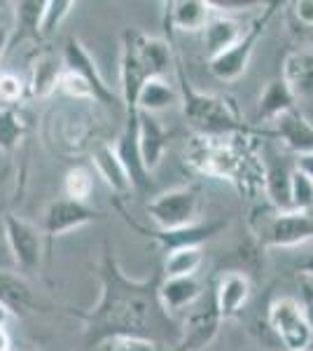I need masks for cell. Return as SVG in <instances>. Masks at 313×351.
<instances>
[{
  "instance_id": "cell-22",
  "label": "cell",
  "mask_w": 313,
  "mask_h": 351,
  "mask_svg": "<svg viewBox=\"0 0 313 351\" xmlns=\"http://www.w3.org/2000/svg\"><path fill=\"white\" fill-rule=\"evenodd\" d=\"M0 307L14 316H21L36 307L33 288L16 271L0 269Z\"/></svg>"
},
{
  "instance_id": "cell-33",
  "label": "cell",
  "mask_w": 313,
  "mask_h": 351,
  "mask_svg": "<svg viewBox=\"0 0 313 351\" xmlns=\"http://www.w3.org/2000/svg\"><path fill=\"white\" fill-rule=\"evenodd\" d=\"M64 192L68 199H75V202H87L94 192V176L89 169L84 167H75L66 173L64 178Z\"/></svg>"
},
{
  "instance_id": "cell-12",
  "label": "cell",
  "mask_w": 313,
  "mask_h": 351,
  "mask_svg": "<svg viewBox=\"0 0 313 351\" xmlns=\"http://www.w3.org/2000/svg\"><path fill=\"white\" fill-rule=\"evenodd\" d=\"M115 148V155L122 162L124 171H127L131 188L134 192H145L152 185V176L147 173V169L143 167V160H140V148H138V110L127 112V122H124V129L119 134L117 143L112 145Z\"/></svg>"
},
{
  "instance_id": "cell-1",
  "label": "cell",
  "mask_w": 313,
  "mask_h": 351,
  "mask_svg": "<svg viewBox=\"0 0 313 351\" xmlns=\"http://www.w3.org/2000/svg\"><path fill=\"white\" fill-rule=\"evenodd\" d=\"M162 271L147 279H131L119 267L110 243L103 248L101 260V298L92 311H84V347H103L115 337H147L157 339V330L168 328V314L159 304Z\"/></svg>"
},
{
  "instance_id": "cell-18",
  "label": "cell",
  "mask_w": 313,
  "mask_h": 351,
  "mask_svg": "<svg viewBox=\"0 0 313 351\" xmlns=\"http://www.w3.org/2000/svg\"><path fill=\"white\" fill-rule=\"evenodd\" d=\"M276 136L297 157L313 155V124L299 108L288 110L276 120Z\"/></svg>"
},
{
  "instance_id": "cell-23",
  "label": "cell",
  "mask_w": 313,
  "mask_h": 351,
  "mask_svg": "<svg viewBox=\"0 0 313 351\" xmlns=\"http://www.w3.org/2000/svg\"><path fill=\"white\" fill-rule=\"evenodd\" d=\"M201 33H203V47H206L208 59H215V56L227 52V49L234 47V45L241 40L243 28L236 19H231V16L215 14V16H210V21Z\"/></svg>"
},
{
  "instance_id": "cell-29",
  "label": "cell",
  "mask_w": 313,
  "mask_h": 351,
  "mask_svg": "<svg viewBox=\"0 0 313 351\" xmlns=\"http://www.w3.org/2000/svg\"><path fill=\"white\" fill-rule=\"evenodd\" d=\"M26 136V122L14 106L0 108V152L12 155Z\"/></svg>"
},
{
  "instance_id": "cell-30",
  "label": "cell",
  "mask_w": 313,
  "mask_h": 351,
  "mask_svg": "<svg viewBox=\"0 0 313 351\" xmlns=\"http://www.w3.org/2000/svg\"><path fill=\"white\" fill-rule=\"evenodd\" d=\"M203 263L201 248H178V251L166 253L164 260V279H175V276H197V269Z\"/></svg>"
},
{
  "instance_id": "cell-40",
  "label": "cell",
  "mask_w": 313,
  "mask_h": 351,
  "mask_svg": "<svg viewBox=\"0 0 313 351\" xmlns=\"http://www.w3.org/2000/svg\"><path fill=\"white\" fill-rule=\"evenodd\" d=\"M295 167L299 169L301 173L306 176V178L313 183V155H304V157H297V164Z\"/></svg>"
},
{
  "instance_id": "cell-27",
  "label": "cell",
  "mask_w": 313,
  "mask_h": 351,
  "mask_svg": "<svg viewBox=\"0 0 313 351\" xmlns=\"http://www.w3.org/2000/svg\"><path fill=\"white\" fill-rule=\"evenodd\" d=\"M290 176L292 169H288L283 162H274L264 169V195L269 199L274 211H292V199H290Z\"/></svg>"
},
{
  "instance_id": "cell-34",
  "label": "cell",
  "mask_w": 313,
  "mask_h": 351,
  "mask_svg": "<svg viewBox=\"0 0 313 351\" xmlns=\"http://www.w3.org/2000/svg\"><path fill=\"white\" fill-rule=\"evenodd\" d=\"M290 199H292V211L313 213V183L297 167L290 176Z\"/></svg>"
},
{
  "instance_id": "cell-6",
  "label": "cell",
  "mask_w": 313,
  "mask_h": 351,
  "mask_svg": "<svg viewBox=\"0 0 313 351\" xmlns=\"http://www.w3.org/2000/svg\"><path fill=\"white\" fill-rule=\"evenodd\" d=\"M269 326L288 351L311 349L313 330L306 321L301 302L295 298H276L269 304Z\"/></svg>"
},
{
  "instance_id": "cell-42",
  "label": "cell",
  "mask_w": 313,
  "mask_h": 351,
  "mask_svg": "<svg viewBox=\"0 0 313 351\" xmlns=\"http://www.w3.org/2000/svg\"><path fill=\"white\" fill-rule=\"evenodd\" d=\"M304 351H313V349H304Z\"/></svg>"
},
{
  "instance_id": "cell-17",
  "label": "cell",
  "mask_w": 313,
  "mask_h": 351,
  "mask_svg": "<svg viewBox=\"0 0 313 351\" xmlns=\"http://www.w3.org/2000/svg\"><path fill=\"white\" fill-rule=\"evenodd\" d=\"M168 145V134L162 127V122L157 120L150 112H140L138 110V148H140V160L143 167L147 169V173L152 176V171L162 164L164 152Z\"/></svg>"
},
{
  "instance_id": "cell-31",
  "label": "cell",
  "mask_w": 313,
  "mask_h": 351,
  "mask_svg": "<svg viewBox=\"0 0 313 351\" xmlns=\"http://www.w3.org/2000/svg\"><path fill=\"white\" fill-rule=\"evenodd\" d=\"M42 10H45V0H21V3L14 5L19 38H33V40H40Z\"/></svg>"
},
{
  "instance_id": "cell-41",
  "label": "cell",
  "mask_w": 313,
  "mask_h": 351,
  "mask_svg": "<svg viewBox=\"0 0 313 351\" xmlns=\"http://www.w3.org/2000/svg\"><path fill=\"white\" fill-rule=\"evenodd\" d=\"M8 45H10V31H8V28L0 26V59H3L5 49H8Z\"/></svg>"
},
{
  "instance_id": "cell-10",
  "label": "cell",
  "mask_w": 313,
  "mask_h": 351,
  "mask_svg": "<svg viewBox=\"0 0 313 351\" xmlns=\"http://www.w3.org/2000/svg\"><path fill=\"white\" fill-rule=\"evenodd\" d=\"M5 230V241L12 253L16 267L26 274H36L40 269V258H42V241H40V232L33 228L31 223H26L19 216H5L3 223Z\"/></svg>"
},
{
  "instance_id": "cell-3",
  "label": "cell",
  "mask_w": 313,
  "mask_h": 351,
  "mask_svg": "<svg viewBox=\"0 0 313 351\" xmlns=\"http://www.w3.org/2000/svg\"><path fill=\"white\" fill-rule=\"evenodd\" d=\"M276 8H281V3H278V0H274V3H262L258 16H255L253 24L248 26V31H243L241 40H238L234 47L227 49V52L215 56V59H208V71H210V75H213L215 80L234 82L248 71L255 47H258L260 38L264 36L271 16L276 14Z\"/></svg>"
},
{
  "instance_id": "cell-28",
  "label": "cell",
  "mask_w": 313,
  "mask_h": 351,
  "mask_svg": "<svg viewBox=\"0 0 313 351\" xmlns=\"http://www.w3.org/2000/svg\"><path fill=\"white\" fill-rule=\"evenodd\" d=\"M175 104H180L178 89L171 87L164 77H152V80H147L143 84V89H140L138 101H136V110L155 115V112L166 110Z\"/></svg>"
},
{
  "instance_id": "cell-32",
  "label": "cell",
  "mask_w": 313,
  "mask_h": 351,
  "mask_svg": "<svg viewBox=\"0 0 313 351\" xmlns=\"http://www.w3.org/2000/svg\"><path fill=\"white\" fill-rule=\"evenodd\" d=\"M75 5L77 3H73V0H45L42 21H40V40L52 38L61 28V24L71 16Z\"/></svg>"
},
{
  "instance_id": "cell-16",
  "label": "cell",
  "mask_w": 313,
  "mask_h": 351,
  "mask_svg": "<svg viewBox=\"0 0 313 351\" xmlns=\"http://www.w3.org/2000/svg\"><path fill=\"white\" fill-rule=\"evenodd\" d=\"M166 12V26L171 31L180 33H197L203 31L213 16L208 0H171L164 3Z\"/></svg>"
},
{
  "instance_id": "cell-26",
  "label": "cell",
  "mask_w": 313,
  "mask_h": 351,
  "mask_svg": "<svg viewBox=\"0 0 313 351\" xmlns=\"http://www.w3.org/2000/svg\"><path fill=\"white\" fill-rule=\"evenodd\" d=\"M297 99L295 94L290 92V87L281 77L276 80H269L264 87V92L260 96V104H258V120L260 122H276L281 115H286L288 110L297 108Z\"/></svg>"
},
{
  "instance_id": "cell-5",
  "label": "cell",
  "mask_w": 313,
  "mask_h": 351,
  "mask_svg": "<svg viewBox=\"0 0 313 351\" xmlns=\"http://www.w3.org/2000/svg\"><path fill=\"white\" fill-rule=\"evenodd\" d=\"M201 195L197 188H175L162 192L147 204V218L157 230H180L199 223Z\"/></svg>"
},
{
  "instance_id": "cell-37",
  "label": "cell",
  "mask_w": 313,
  "mask_h": 351,
  "mask_svg": "<svg viewBox=\"0 0 313 351\" xmlns=\"http://www.w3.org/2000/svg\"><path fill=\"white\" fill-rule=\"evenodd\" d=\"M292 12L301 26L313 28V0H297V3H292Z\"/></svg>"
},
{
  "instance_id": "cell-7",
  "label": "cell",
  "mask_w": 313,
  "mask_h": 351,
  "mask_svg": "<svg viewBox=\"0 0 313 351\" xmlns=\"http://www.w3.org/2000/svg\"><path fill=\"white\" fill-rule=\"evenodd\" d=\"M262 243L271 248H295L313 239V213L274 211L260 230Z\"/></svg>"
},
{
  "instance_id": "cell-9",
  "label": "cell",
  "mask_w": 313,
  "mask_h": 351,
  "mask_svg": "<svg viewBox=\"0 0 313 351\" xmlns=\"http://www.w3.org/2000/svg\"><path fill=\"white\" fill-rule=\"evenodd\" d=\"M96 220H103V213L96 211L94 206H89L87 202H75L68 199V197H61V199H54L49 204L47 211H45L42 232L49 241H54L56 237H64L73 230L96 223Z\"/></svg>"
},
{
  "instance_id": "cell-11",
  "label": "cell",
  "mask_w": 313,
  "mask_h": 351,
  "mask_svg": "<svg viewBox=\"0 0 313 351\" xmlns=\"http://www.w3.org/2000/svg\"><path fill=\"white\" fill-rule=\"evenodd\" d=\"M222 326V316L218 311V304H215L213 298V288H210L206 302L199 309L192 311L187 316V321L180 328L178 335V351H203L213 344V339L218 337Z\"/></svg>"
},
{
  "instance_id": "cell-21",
  "label": "cell",
  "mask_w": 313,
  "mask_h": 351,
  "mask_svg": "<svg viewBox=\"0 0 313 351\" xmlns=\"http://www.w3.org/2000/svg\"><path fill=\"white\" fill-rule=\"evenodd\" d=\"M281 80L288 84L295 99H309L313 96V52L309 49H295L283 59Z\"/></svg>"
},
{
  "instance_id": "cell-14",
  "label": "cell",
  "mask_w": 313,
  "mask_h": 351,
  "mask_svg": "<svg viewBox=\"0 0 313 351\" xmlns=\"http://www.w3.org/2000/svg\"><path fill=\"white\" fill-rule=\"evenodd\" d=\"M227 228V220H206V223H195L190 228H180V230H152L145 232L147 237H152L164 253L178 251V248H201L203 243L210 241L213 237H218L222 230Z\"/></svg>"
},
{
  "instance_id": "cell-13",
  "label": "cell",
  "mask_w": 313,
  "mask_h": 351,
  "mask_svg": "<svg viewBox=\"0 0 313 351\" xmlns=\"http://www.w3.org/2000/svg\"><path fill=\"white\" fill-rule=\"evenodd\" d=\"M136 28H127L122 33V54H119V94H122V104L127 112L136 110V101L147 82V75L138 61L136 52Z\"/></svg>"
},
{
  "instance_id": "cell-20",
  "label": "cell",
  "mask_w": 313,
  "mask_h": 351,
  "mask_svg": "<svg viewBox=\"0 0 313 351\" xmlns=\"http://www.w3.org/2000/svg\"><path fill=\"white\" fill-rule=\"evenodd\" d=\"M159 304L166 311H180L187 309L203 295V284L197 276H175V279H164L162 274V284H159Z\"/></svg>"
},
{
  "instance_id": "cell-15",
  "label": "cell",
  "mask_w": 313,
  "mask_h": 351,
  "mask_svg": "<svg viewBox=\"0 0 313 351\" xmlns=\"http://www.w3.org/2000/svg\"><path fill=\"white\" fill-rule=\"evenodd\" d=\"M250 293H253V284H250L248 274H243L238 269H229L225 274H220V279L213 286V298L222 321L236 319L248 304Z\"/></svg>"
},
{
  "instance_id": "cell-38",
  "label": "cell",
  "mask_w": 313,
  "mask_h": 351,
  "mask_svg": "<svg viewBox=\"0 0 313 351\" xmlns=\"http://www.w3.org/2000/svg\"><path fill=\"white\" fill-rule=\"evenodd\" d=\"M299 288H301V309H304L306 321H309V326L313 330V286H311V281L304 279L299 284Z\"/></svg>"
},
{
  "instance_id": "cell-39",
  "label": "cell",
  "mask_w": 313,
  "mask_h": 351,
  "mask_svg": "<svg viewBox=\"0 0 313 351\" xmlns=\"http://www.w3.org/2000/svg\"><path fill=\"white\" fill-rule=\"evenodd\" d=\"M295 269H297L306 281L313 279V248L309 253H301V256L295 260Z\"/></svg>"
},
{
  "instance_id": "cell-19",
  "label": "cell",
  "mask_w": 313,
  "mask_h": 351,
  "mask_svg": "<svg viewBox=\"0 0 313 351\" xmlns=\"http://www.w3.org/2000/svg\"><path fill=\"white\" fill-rule=\"evenodd\" d=\"M136 52H138V61L143 66L147 80L164 77L175 66L173 47H171L168 40H162V38H152L138 31L136 33Z\"/></svg>"
},
{
  "instance_id": "cell-24",
  "label": "cell",
  "mask_w": 313,
  "mask_h": 351,
  "mask_svg": "<svg viewBox=\"0 0 313 351\" xmlns=\"http://www.w3.org/2000/svg\"><path fill=\"white\" fill-rule=\"evenodd\" d=\"M61 73H64V64L56 61L54 54H42L31 66V77L26 82V92L33 99H47L59 89Z\"/></svg>"
},
{
  "instance_id": "cell-2",
  "label": "cell",
  "mask_w": 313,
  "mask_h": 351,
  "mask_svg": "<svg viewBox=\"0 0 313 351\" xmlns=\"http://www.w3.org/2000/svg\"><path fill=\"white\" fill-rule=\"evenodd\" d=\"M173 68L178 73V94L180 104H183V115L199 136H203V138H234V136L248 134V127L238 120L236 110L222 96L203 94L192 87L178 56H175Z\"/></svg>"
},
{
  "instance_id": "cell-8",
  "label": "cell",
  "mask_w": 313,
  "mask_h": 351,
  "mask_svg": "<svg viewBox=\"0 0 313 351\" xmlns=\"http://www.w3.org/2000/svg\"><path fill=\"white\" fill-rule=\"evenodd\" d=\"M61 64H64V71L73 73V75L79 77V80L87 84L96 104H105V106L117 104V94L105 84L103 75H101L99 66H96V61H94V56L89 54V49L84 47L82 40L68 38L64 54H61Z\"/></svg>"
},
{
  "instance_id": "cell-35",
  "label": "cell",
  "mask_w": 313,
  "mask_h": 351,
  "mask_svg": "<svg viewBox=\"0 0 313 351\" xmlns=\"http://www.w3.org/2000/svg\"><path fill=\"white\" fill-rule=\"evenodd\" d=\"M26 92V82L21 80L14 73H0V101L8 106H14L24 99Z\"/></svg>"
},
{
  "instance_id": "cell-25",
  "label": "cell",
  "mask_w": 313,
  "mask_h": 351,
  "mask_svg": "<svg viewBox=\"0 0 313 351\" xmlns=\"http://www.w3.org/2000/svg\"><path fill=\"white\" fill-rule=\"evenodd\" d=\"M92 162L96 167V173L103 178V183L112 190L115 197H129L131 192H134L129 176L124 171L122 162H119V157L115 155V148H112V145H101V148L94 152Z\"/></svg>"
},
{
  "instance_id": "cell-4",
  "label": "cell",
  "mask_w": 313,
  "mask_h": 351,
  "mask_svg": "<svg viewBox=\"0 0 313 351\" xmlns=\"http://www.w3.org/2000/svg\"><path fill=\"white\" fill-rule=\"evenodd\" d=\"M234 138H203V136H199L187 150V162L199 173L234 183L241 171L246 173V162H243L246 150L241 152L238 145L231 143Z\"/></svg>"
},
{
  "instance_id": "cell-36",
  "label": "cell",
  "mask_w": 313,
  "mask_h": 351,
  "mask_svg": "<svg viewBox=\"0 0 313 351\" xmlns=\"http://www.w3.org/2000/svg\"><path fill=\"white\" fill-rule=\"evenodd\" d=\"M103 351H164L157 339L147 337H115L103 344Z\"/></svg>"
}]
</instances>
